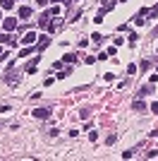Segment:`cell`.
Returning <instances> with one entry per match:
<instances>
[{"label": "cell", "instance_id": "cell-1", "mask_svg": "<svg viewBox=\"0 0 158 161\" xmlns=\"http://www.w3.org/2000/svg\"><path fill=\"white\" fill-rule=\"evenodd\" d=\"M50 116V108H36L34 111V118H38V120H46Z\"/></svg>", "mask_w": 158, "mask_h": 161}, {"label": "cell", "instance_id": "cell-2", "mask_svg": "<svg viewBox=\"0 0 158 161\" xmlns=\"http://www.w3.org/2000/svg\"><path fill=\"white\" fill-rule=\"evenodd\" d=\"M2 27H5V29H7V32H12V29H15V27H17V19H15V17H7V19H5V22H2Z\"/></svg>", "mask_w": 158, "mask_h": 161}, {"label": "cell", "instance_id": "cell-3", "mask_svg": "<svg viewBox=\"0 0 158 161\" xmlns=\"http://www.w3.org/2000/svg\"><path fill=\"white\" fill-rule=\"evenodd\" d=\"M34 41H36V34H31V32H29V34H24V36H22V43H24V46H31Z\"/></svg>", "mask_w": 158, "mask_h": 161}, {"label": "cell", "instance_id": "cell-4", "mask_svg": "<svg viewBox=\"0 0 158 161\" xmlns=\"http://www.w3.org/2000/svg\"><path fill=\"white\" fill-rule=\"evenodd\" d=\"M48 43H50V39H48V36H43V39H38V46H36V48H38V51H43Z\"/></svg>", "mask_w": 158, "mask_h": 161}, {"label": "cell", "instance_id": "cell-5", "mask_svg": "<svg viewBox=\"0 0 158 161\" xmlns=\"http://www.w3.org/2000/svg\"><path fill=\"white\" fill-rule=\"evenodd\" d=\"M5 79H7V84H17V82H19V77H17L15 72H12V75H7Z\"/></svg>", "mask_w": 158, "mask_h": 161}, {"label": "cell", "instance_id": "cell-6", "mask_svg": "<svg viewBox=\"0 0 158 161\" xmlns=\"http://www.w3.org/2000/svg\"><path fill=\"white\" fill-rule=\"evenodd\" d=\"M113 7H115V0H105L101 10H105V12H108V10H113Z\"/></svg>", "mask_w": 158, "mask_h": 161}, {"label": "cell", "instance_id": "cell-7", "mask_svg": "<svg viewBox=\"0 0 158 161\" xmlns=\"http://www.w3.org/2000/svg\"><path fill=\"white\" fill-rule=\"evenodd\" d=\"M77 60V55L74 53H67V55H63V63H74Z\"/></svg>", "mask_w": 158, "mask_h": 161}, {"label": "cell", "instance_id": "cell-8", "mask_svg": "<svg viewBox=\"0 0 158 161\" xmlns=\"http://www.w3.org/2000/svg\"><path fill=\"white\" fill-rule=\"evenodd\" d=\"M0 5H2V10H12V5H15V0H2Z\"/></svg>", "mask_w": 158, "mask_h": 161}, {"label": "cell", "instance_id": "cell-9", "mask_svg": "<svg viewBox=\"0 0 158 161\" xmlns=\"http://www.w3.org/2000/svg\"><path fill=\"white\" fill-rule=\"evenodd\" d=\"M29 15H31V7H22L19 10V17H29Z\"/></svg>", "mask_w": 158, "mask_h": 161}, {"label": "cell", "instance_id": "cell-10", "mask_svg": "<svg viewBox=\"0 0 158 161\" xmlns=\"http://www.w3.org/2000/svg\"><path fill=\"white\" fill-rule=\"evenodd\" d=\"M134 111H146V106H144V101H134Z\"/></svg>", "mask_w": 158, "mask_h": 161}, {"label": "cell", "instance_id": "cell-11", "mask_svg": "<svg viewBox=\"0 0 158 161\" xmlns=\"http://www.w3.org/2000/svg\"><path fill=\"white\" fill-rule=\"evenodd\" d=\"M91 41H94V43H101V41H103V36H101V34H91Z\"/></svg>", "mask_w": 158, "mask_h": 161}, {"label": "cell", "instance_id": "cell-12", "mask_svg": "<svg viewBox=\"0 0 158 161\" xmlns=\"http://www.w3.org/2000/svg\"><path fill=\"white\" fill-rule=\"evenodd\" d=\"M146 94H151V87H141V92H139V96H146Z\"/></svg>", "mask_w": 158, "mask_h": 161}, {"label": "cell", "instance_id": "cell-13", "mask_svg": "<svg viewBox=\"0 0 158 161\" xmlns=\"http://www.w3.org/2000/svg\"><path fill=\"white\" fill-rule=\"evenodd\" d=\"M156 154H158V149H151V152H146V159H153Z\"/></svg>", "mask_w": 158, "mask_h": 161}, {"label": "cell", "instance_id": "cell-14", "mask_svg": "<svg viewBox=\"0 0 158 161\" xmlns=\"http://www.w3.org/2000/svg\"><path fill=\"white\" fill-rule=\"evenodd\" d=\"M96 63V55H86V65H94Z\"/></svg>", "mask_w": 158, "mask_h": 161}, {"label": "cell", "instance_id": "cell-15", "mask_svg": "<svg viewBox=\"0 0 158 161\" xmlns=\"http://www.w3.org/2000/svg\"><path fill=\"white\" fill-rule=\"evenodd\" d=\"M151 111H153V113H158V101H153V103H151Z\"/></svg>", "mask_w": 158, "mask_h": 161}, {"label": "cell", "instance_id": "cell-16", "mask_svg": "<svg viewBox=\"0 0 158 161\" xmlns=\"http://www.w3.org/2000/svg\"><path fill=\"white\" fill-rule=\"evenodd\" d=\"M36 2H38L41 7H46V5H48V0H36Z\"/></svg>", "mask_w": 158, "mask_h": 161}, {"label": "cell", "instance_id": "cell-17", "mask_svg": "<svg viewBox=\"0 0 158 161\" xmlns=\"http://www.w3.org/2000/svg\"><path fill=\"white\" fill-rule=\"evenodd\" d=\"M53 2H63V5H69L72 0H53Z\"/></svg>", "mask_w": 158, "mask_h": 161}, {"label": "cell", "instance_id": "cell-18", "mask_svg": "<svg viewBox=\"0 0 158 161\" xmlns=\"http://www.w3.org/2000/svg\"><path fill=\"white\" fill-rule=\"evenodd\" d=\"M0 41H10V36H5V34H0Z\"/></svg>", "mask_w": 158, "mask_h": 161}, {"label": "cell", "instance_id": "cell-19", "mask_svg": "<svg viewBox=\"0 0 158 161\" xmlns=\"http://www.w3.org/2000/svg\"><path fill=\"white\" fill-rule=\"evenodd\" d=\"M151 135H158V130H153V132H151Z\"/></svg>", "mask_w": 158, "mask_h": 161}, {"label": "cell", "instance_id": "cell-20", "mask_svg": "<svg viewBox=\"0 0 158 161\" xmlns=\"http://www.w3.org/2000/svg\"><path fill=\"white\" fill-rule=\"evenodd\" d=\"M0 19H2V12H0Z\"/></svg>", "mask_w": 158, "mask_h": 161}, {"label": "cell", "instance_id": "cell-21", "mask_svg": "<svg viewBox=\"0 0 158 161\" xmlns=\"http://www.w3.org/2000/svg\"><path fill=\"white\" fill-rule=\"evenodd\" d=\"M0 53H2V48H0Z\"/></svg>", "mask_w": 158, "mask_h": 161}]
</instances>
